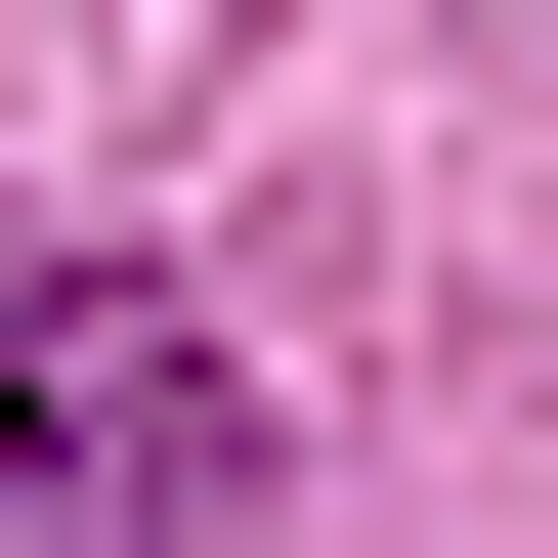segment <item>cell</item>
<instances>
[{"label": "cell", "mask_w": 558, "mask_h": 558, "mask_svg": "<svg viewBox=\"0 0 558 558\" xmlns=\"http://www.w3.org/2000/svg\"><path fill=\"white\" fill-rule=\"evenodd\" d=\"M172 515H258V344L172 258H0V558H172Z\"/></svg>", "instance_id": "1"}]
</instances>
